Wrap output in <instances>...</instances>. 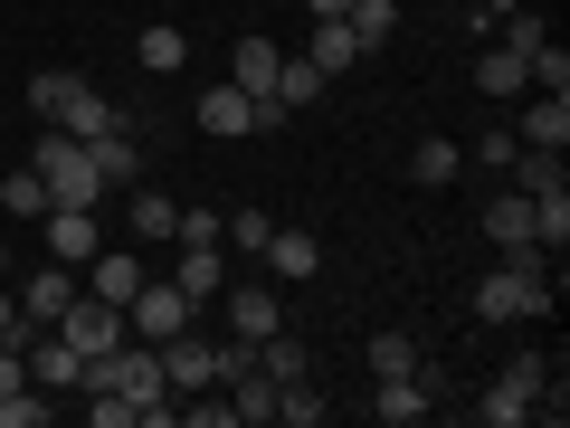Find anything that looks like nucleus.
Listing matches in <instances>:
<instances>
[{"label":"nucleus","mask_w":570,"mask_h":428,"mask_svg":"<svg viewBox=\"0 0 570 428\" xmlns=\"http://www.w3.org/2000/svg\"><path fill=\"white\" fill-rule=\"evenodd\" d=\"M513 153H523V134H504V124L475 134V163H485V172H513Z\"/></svg>","instance_id":"obj_32"},{"label":"nucleus","mask_w":570,"mask_h":428,"mask_svg":"<svg viewBox=\"0 0 570 428\" xmlns=\"http://www.w3.org/2000/svg\"><path fill=\"white\" fill-rule=\"evenodd\" d=\"M532 247H570V182L532 191Z\"/></svg>","instance_id":"obj_22"},{"label":"nucleus","mask_w":570,"mask_h":428,"mask_svg":"<svg viewBox=\"0 0 570 428\" xmlns=\"http://www.w3.org/2000/svg\"><path fill=\"white\" fill-rule=\"evenodd\" d=\"M276 58H285V48L266 39V29H247V39H238V58H228V86H247V96H266V86H276Z\"/></svg>","instance_id":"obj_12"},{"label":"nucleus","mask_w":570,"mask_h":428,"mask_svg":"<svg viewBox=\"0 0 570 428\" xmlns=\"http://www.w3.org/2000/svg\"><path fill=\"white\" fill-rule=\"evenodd\" d=\"M86 153H96V182H105V191H134L142 153H134V134H124V124H115V134H96V143H86Z\"/></svg>","instance_id":"obj_17"},{"label":"nucleus","mask_w":570,"mask_h":428,"mask_svg":"<svg viewBox=\"0 0 570 428\" xmlns=\"http://www.w3.org/2000/svg\"><path fill=\"white\" fill-rule=\"evenodd\" d=\"M343 20H352V39H362V48H390V39H400V0H352Z\"/></svg>","instance_id":"obj_25"},{"label":"nucleus","mask_w":570,"mask_h":428,"mask_svg":"<svg viewBox=\"0 0 570 428\" xmlns=\"http://www.w3.org/2000/svg\"><path fill=\"white\" fill-rule=\"evenodd\" d=\"M266 96H276L285 115H295V105H314V96H324V67H314V58H276V86H266Z\"/></svg>","instance_id":"obj_23"},{"label":"nucleus","mask_w":570,"mask_h":428,"mask_svg":"<svg viewBox=\"0 0 570 428\" xmlns=\"http://www.w3.org/2000/svg\"><path fill=\"white\" fill-rule=\"evenodd\" d=\"M0 210L10 220H48V182L39 172H0Z\"/></svg>","instance_id":"obj_28"},{"label":"nucleus","mask_w":570,"mask_h":428,"mask_svg":"<svg viewBox=\"0 0 570 428\" xmlns=\"http://www.w3.org/2000/svg\"><path fill=\"white\" fill-rule=\"evenodd\" d=\"M305 58H314V67H324V77H343V67H362V58H371V48H362V39H352V20H314V48H305Z\"/></svg>","instance_id":"obj_19"},{"label":"nucleus","mask_w":570,"mask_h":428,"mask_svg":"<svg viewBox=\"0 0 570 428\" xmlns=\"http://www.w3.org/2000/svg\"><path fill=\"white\" fill-rule=\"evenodd\" d=\"M171 285H181L190 305H209V295L228 285V247H181V266H171Z\"/></svg>","instance_id":"obj_11"},{"label":"nucleus","mask_w":570,"mask_h":428,"mask_svg":"<svg viewBox=\"0 0 570 428\" xmlns=\"http://www.w3.org/2000/svg\"><path fill=\"white\" fill-rule=\"evenodd\" d=\"M219 295H228V324H238V343H257V333H276V324H285V305H276V285H257V276L219 285Z\"/></svg>","instance_id":"obj_10"},{"label":"nucleus","mask_w":570,"mask_h":428,"mask_svg":"<svg viewBox=\"0 0 570 428\" xmlns=\"http://www.w3.org/2000/svg\"><path fill=\"white\" fill-rule=\"evenodd\" d=\"M485 239H494V247H532V191H504V201H485Z\"/></svg>","instance_id":"obj_20"},{"label":"nucleus","mask_w":570,"mask_h":428,"mask_svg":"<svg viewBox=\"0 0 570 428\" xmlns=\"http://www.w3.org/2000/svg\"><path fill=\"white\" fill-rule=\"evenodd\" d=\"M20 352H29V381H39V390H77V381H86V352L67 343V333H48V324L29 333Z\"/></svg>","instance_id":"obj_8"},{"label":"nucleus","mask_w":570,"mask_h":428,"mask_svg":"<svg viewBox=\"0 0 570 428\" xmlns=\"http://www.w3.org/2000/svg\"><path fill=\"white\" fill-rule=\"evenodd\" d=\"M276 419L285 428H324V390H314V371H305V381H276Z\"/></svg>","instance_id":"obj_27"},{"label":"nucleus","mask_w":570,"mask_h":428,"mask_svg":"<svg viewBox=\"0 0 570 428\" xmlns=\"http://www.w3.org/2000/svg\"><path fill=\"white\" fill-rule=\"evenodd\" d=\"M134 58L153 67V77H181V67H190V39H181V29L163 20V29H142V48H134Z\"/></svg>","instance_id":"obj_26"},{"label":"nucleus","mask_w":570,"mask_h":428,"mask_svg":"<svg viewBox=\"0 0 570 428\" xmlns=\"http://www.w3.org/2000/svg\"><path fill=\"white\" fill-rule=\"evenodd\" d=\"M10 285H20V314H29V324H58V314H67V295H77V266H58V257H48V266H29V276H20V266H10Z\"/></svg>","instance_id":"obj_7"},{"label":"nucleus","mask_w":570,"mask_h":428,"mask_svg":"<svg viewBox=\"0 0 570 428\" xmlns=\"http://www.w3.org/2000/svg\"><path fill=\"white\" fill-rule=\"evenodd\" d=\"M39 239H48V257H58V266H86V257H96V210H58V201H48V220H39Z\"/></svg>","instance_id":"obj_9"},{"label":"nucleus","mask_w":570,"mask_h":428,"mask_svg":"<svg viewBox=\"0 0 570 428\" xmlns=\"http://www.w3.org/2000/svg\"><path fill=\"white\" fill-rule=\"evenodd\" d=\"M257 257L276 266V276H314V266H324V239H314V228H276Z\"/></svg>","instance_id":"obj_16"},{"label":"nucleus","mask_w":570,"mask_h":428,"mask_svg":"<svg viewBox=\"0 0 570 428\" xmlns=\"http://www.w3.org/2000/svg\"><path fill=\"white\" fill-rule=\"evenodd\" d=\"M190 115H200V134H209V143H247V134H266L285 105H276V96H247V86H209Z\"/></svg>","instance_id":"obj_3"},{"label":"nucleus","mask_w":570,"mask_h":428,"mask_svg":"<svg viewBox=\"0 0 570 428\" xmlns=\"http://www.w3.org/2000/svg\"><path fill=\"white\" fill-rule=\"evenodd\" d=\"M266 239H276V220H266V210H228V220H219V247H247V257H257Z\"/></svg>","instance_id":"obj_30"},{"label":"nucleus","mask_w":570,"mask_h":428,"mask_svg":"<svg viewBox=\"0 0 570 428\" xmlns=\"http://www.w3.org/2000/svg\"><path fill=\"white\" fill-rule=\"evenodd\" d=\"M10 266H20V257H10V239H0V276H10Z\"/></svg>","instance_id":"obj_35"},{"label":"nucleus","mask_w":570,"mask_h":428,"mask_svg":"<svg viewBox=\"0 0 570 428\" xmlns=\"http://www.w3.org/2000/svg\"><path fill=\"white\" fill-rule=\"evenodd\" d=\"M228 419H238V428H266V419H276V381H266L257 362L228 381Z\"/></svg>","instance_id":"obj_18"},{"label":"nucleus","mask_w":570,"mask_h":428,"mask_svg":"<svg viewBox=\"0 0 570 428\" xmlns=\"http://www.w3.org/2000/svg\"><path fill=\"white\" fill-rule=\"evenodd\" d=\"M181 247H219V210H181V228H171Z\"/></svg>","instance_id":"obj_33"},{"label":"nucleus","mask_w":570,"mask_h":428,"mask_svg":"<svg viewBox=\"0 0 570 428\" xmlns=\"http://www.w3.org/2000/svg\"><path fill=\"white\" fill-rule=\"evenodd\" d=\"M181 324H200V305H190L171 276H142V285H134V305H124V333H134V343H171Z\"/></svg>","instance_id":"obj_4"},{"label":"nucleus","mask_w":570,"mask_h":428,"mask_svg":"<svg viewBox=\"0 0 570 428\" xmlns=\"http://www.w3.org/2000/svg\"><path fill=\"white\" fill-rule=\"evenodd\" d=\"M29 172L48 182V201H58V210H96V201H105V182H96V153H86V143L67 134V124H48V134H39Z\"/></svg>","instance_id":"obj_1"},{"label":"nucleus","mask_w":570,"mask_h":428,"mask_svg":"<svg viewBox=\"0 0 570 428\" xmlns=\"http://www.w3.org/2000/svg\"><path fill=\"white\" fill-rule=\"evenodd\" d=\"M181 228V201L171 191H134V239H171Z\"/></svg>","instance_id":"obj_29"},{"label":"nucleus","mask_w":570,"mask_h":428,"mask_svg":"<svg viewBox=\"0 0 570 428\" xmlns=\"http://www.w3.org/2000/svg\"><path fill=\"white\" fill-rule=\"evenodd\" d=\"M542 381H551V362H542V352H513V362L485 381L475 419H485V428H523V419H532V400H542Z\"/></svg>","instance_id":"obj_2"},{"label":"nucleus","mask_w":570,"mask_h":428,"mask_svg":"<svg viewBox=\"0 0 570 428\" xmlns=\"http://www.w3.org/2000/svg\"><path fill=\"white\" fill-rule=\"evenodd\" d=\"M475 86H485V96H523V58H513V48L504 39H494V48H475Z\"/></svg>","instance_id":"obj_24"},{"label":"nucleus","mask_w":570,"mask_h":428,"mask_svg":"<svg viewBox=\"0 0 570 428\" xmlns=\"http://www.w3.org/2000/svg\"><path fill=\"white\" fill-rule=\"evenodd\" d=\"M48 333H67L86 362H105V352L124 343V305H105V295H86V285H77V295H67V314H58Z\"/></svg>","instance_id":"obj_5"},{"label":"nucleus","mask_w":570,"mask_h":428,"mask_svg":"<svg viewBox=\"0 0 570 428\" xmlns=\"http://www.w3.org/2000/svg\"><path fill=\"white\" fill-rule=\"evenodd\" d=\"M371 371H381V381H390V371H419V343H409L400 324H390V333H371Z\"/></svg>","instance_id":"obj_31"},{"label":"nucleus","mask_w":570,"mask_h":428,"mask_svg":"<svg viewBox=\"0 0 570 428\" xmlns=\"http://www.w3.org/2000/svg\"><path fill=\"white\" fill-rule=\"evenodd\" d=\"M456 172H466V143H448V134H428L419 153H409V182H419V191H448Z\"/></svg>","instance_id":"obj_14"},{"label":"nucleus","mask_w":570,"mask_h":428,"mask_svg":"<svg viewBox=\"0 0 570 428\" xmlns=\"http://www.w3.org/2000/svg\"><path fill=\"white\" fill-rule=\"evenodd\" d=\"M305 10H314V20H343V10H352V0H305Z\"/></svg>","instance_id":"obj_34"},{"label":"nucleus","mask_w":570,"mask_h":428,"mask_svg":"<svg viewBox=\"0 0 570 428\" xmlns=\"http://www.w3.org/2000/svg\"><path fill=\"white\" fill-rule=\"evenodd\" d=\"M77 86H86L77 67H39V77H29L20 96H29V115H39V124H58V115H67V96H77Z\"/></svg>","instance_id":"obj_21"},{"label":"nucleus","mask_w":570,"mask_h":428,"mask_svg":"<svg viewBox=\"0 0 570 428\" xmlns=\"http://www.w3.org/2000/svg\"><path fill=\"white\" fill-rule=\"evenodd\" d=\"M58 124H67L77 143H96V134H115V124H124V105H115V96H96V77H86L77 96H67V115H58Z\"/></svg>","instance_id":"obj_13"},{"label":"nucleus","mask_w":570,"mask_h":428,"mask_svg":"<svg viewBox=\"0 0 570 428\" xmlns=\"http://www.w3.org/2000/svg\"><path fill=\"white\" fill-rule=\"evenodd\" d=\"M523 143L532 153H561L570 143V96H523Z\"/></svg>","instance_id":"obj_15"},{"label":"nucleus","mask_w":570,"mask_h":428,"mask_svg":"<svg viewBox=\"0 0 570 428\" xmlns=\"http://www.w3.org/2000/svg\"><path fill=\"white\" fill-rule=\"evenodd\" d=\"M428 409H438V371H390V381L381 390H371V419H381V428H419L428 419Z\"/></svg>","instance_id":"obj_6"}]
</instances>
